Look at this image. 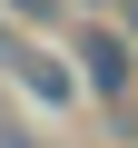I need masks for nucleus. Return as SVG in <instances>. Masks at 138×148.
Segmentation results:
<instances>
[{
    "mask_svg": "<svg viewBox=\"0 0 138 148\" xmlns=\"http://www.w3.org/2000/svg\"><path fill=\"white\" fill-rule=\"evenodd\" d=\"M79 59H89V89H109V99L128 89V69H138V59H128V40H109V30H89V40H79Z\"/></svg>",
    "mask_w": 138,
    "mask_h": 148,
    "instance_id": "nucleus-1",
    "label": "nucleus"
},
{
    "mask_svg": "<svg viewBox=\"0 0 138 148\" xmlns=\"http://www.w3.org/2000/svg\"><path fill=\"white\" fill-rule=\"evenodd\" d=\"M10 10H20V20H40V10H49V0H10Z\"/></svg>",
    "mask_w": 138,
    "mask_h": 148,
    "instance_id": "nucleus-2",
    "label": "nucleus"
},
{
    "mask_svg": "<svg viewBox=\"0 0 138 148\" xmlns=\"http://www.w3.org/2000/svg\"><path fill=\"white\" fill-rule=\"evenodd\" d=\"M128 30H138V10H128Z\"/></svg>",
    "mask_w": 138,
    "mask_h": 148,
    "instance_id": "nucleus-3",
    "label": "nucleus"
}]
</instances>
